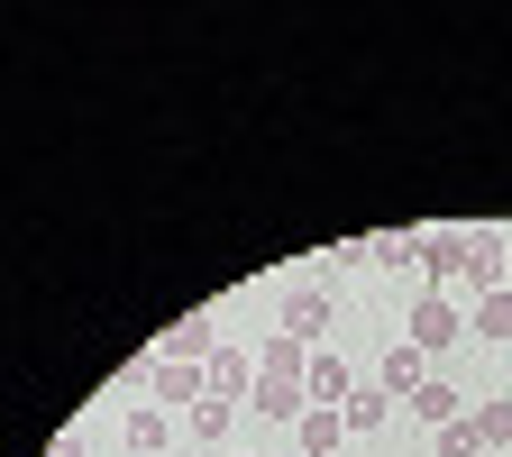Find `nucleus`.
Returning a JSON list of instances; mask_svg holds the SVG:
<instances>
[{"instance_id":"nucleus-17","label":"nucleus","mask_w":512,"mask_h":457,"mask_svg":"<svg viewBox=\"0 0 512 457\" xmlns=\"http://www.w3.org/2000/svg\"><path fill=\"white\" fill-rule=\"evenodd\" d=\"M467 421H476L485 448H512V403H485V412H467Z\"/></svg>"},{"instance_id":"nucleus-5","label":"nucleus","mask_w":512,"mask_h":457,"mask_svg":"<svg viewBox=\"0 0 512 457\" xmlns=\"http://www.w3.org/2000/svg\"><path fill=\"white\" fill-rule=\"evenodd\" d=\"M302 394H311V412H339V403L357 394V375H348L339 357H311V375H302Z\"/></svg>"},{"instance_id":"nucleus-15","label":"nucleus","mask_w":512,"mask_h":457,"mask_svg":"<svg viewBox=\"0 0 512 457\" xmlns=\"http://www.w3.org/2000/svg\"><path fill=\"white\" fill-rule=\"evenodd\" d=\"M229 412H238L229 394H211V403H192V439H202V448H220V439H229Z\"/></svg>"},{"instance_id":"nucleus-1","label":"nucleus","mask_w":512,"mask_h":457,"mask_svg":"<svg viewBox=\"0 0 512 457\" xmlns=\"http://www.w3.org/2000/svg\"><path fill=\"white\" fill-rule=\"evenodd\" d=\"M448 339H467V311H458V293H421V302H412V348H421V357H439Z\"/></svg>"},{"instance_id":"nucleus-2","label":"nucleus","mask_w":512,"mask_h":457,"mask_svg":"<svg viewBox=\"0 0 512 457\" xmlns=\"http://www.w3.org/2000/svg\"><path fill=\"white\" fill-rule=\"evenodd\" d=\"M412 256H421L430 293H458V275H467V229H430V238H412Z\"/></svg>"},{"instance_id":"nucleus-7","label":"nucleus","mask_w":512,"mask_h":457,"mask_svg":"<svg viewBox=\"0 0 512 457\" xmlns=\"http://www.w3.org/2000/svg\"><path fill=\"white\" fill-rule=\"evenodd\" d=\"M375 384H384V394H421V384H430V357H421V348L403 339L394 357H384V366H375Z\"/></svg>"},{"instance_id":"nucleus-12","label":"nucleus","mask_w":512,"mask_h":457,"mask_svg":"<svg viewBox=\"0 0 512 457\" xmlns=\"http://www.w3.org/2000/svg\"><path fill=\"white\" fill-rule=\"evenodd\" d=\"M384 412H394V403H384V384H357V394L339 403V421H348L357 439H375V430H384Z\"/></svg>"},{"instance_id":"nucleus-4","label":"nucleus","mask_w":512,"mask_h":457,"mask_svg":"<svg viewBox=\"0 0 512 457\" xmlns=\"http://www.w3.org/2000/svg\"><path fill=\"white\" fill-rule=\"evenodd\" d=\"M220 348H229V339L211 330V320H202V311H192V320H174V330H165V357H174V366H211Z\"/></svg>"},{"instance_id":"nucleus-8","label":"nucleus","mask_w":512,"mask_h":457,"mask_svg":"<svg viewBox=\"0 0 512 457\" xmlns=\"http://www.w3.org/2000/svg\"><path fill=\"white\" fill-rule=\"evenodd\" d=\"M211 394H229V403L256 394V357H247V348H220V357H211Z\"/></svg>"},{"instance_id":"nucleus-18","label":"nucleus","mask_w":512,"mask_h":457,"mask_svg":"<svg viewBox=\"0 0 512 457\" xmlns=\"http://www.w3.org/2000/svg\"><path fill=\"white\" fill-rule=\"evenodd\" d=\"M439 439V457H485V439H476V421H448V430H430Z\"/></svg>"},{"instance_id":"nucleus-10","label":"nucleus","mask_w":512,"mask_h":457,"mask_svg":"<svg viewBox=\"0 0 512 457\" xmlns=\"http://www.w3.org/2000/svg\"><path fill=\"white\" fill-rule=\"evenodd\" d=\"M202 384H211V366H174V357H156V403H202Z\"/></svg>"},{"instance_id":"nucleus-9","label":"nucleus","mask_w":512,"mask_h":457,"mask_svg":"<svg viewBox=\"0 0 512 457\" xmlns=\"http://www.w3.org/2000/svg\"><path fill=\"white\" fill-rule=\"evenodd\" d=\"M256 375H284V384H302V375H311V348H302V339H284V330H275V339H266V348H256Z\"/></svg>"},{"instance_id":"nucleus-3","label":"nucleus","mask_w":512,"mask_h":457,"mask_svg":"<svg viewBox=\"0 0 512 457\" xmlns=\"http://www.w3.org/2000/svg\"><path fill=\"white\" fill-rule=\"evenodd\" d=\"M275 330L302 339V348H320V339H330V293H320V284H293L284 311H275Z\"/></svg>"},{"instance_id":"nucleus-11","label":"nucleus","mask_w":512,"mask_h":457,"mask_svg":"<svg viewBox=\"0 0 512 457\" xmlns=\"http://www.w3.org/2000/svg\"><path fill=\"white\" fill-rule=\"evenodd\" d=\"M412 412H421L430 430H448V421H467V403H458V384H448V375H430V384H421V394H412Z\"/></svg>"},{"instance_id":"nucleus-20","label":"nucleus","mask_w":512,"mask_h":457,"mask_svg":"<svg viewBox=\"0 0 512 457\" xmlns=\"http://www.w3.org/2000/svg\"><path fill=\"white\" fill-rule=\"evenodd\" d=\"M229 457H238V448H229Z\"/></svg>"},{"instance_id":"nucleus-13","label":"nucleus","mask_w":512,"mask_h":457,"mask_svg":"<svg viewBox=\"0 0 512 457\" xmlns=\"http://www.w3.org/2000/svg\"><path fill=\"white\" fill-rule=\"evenodd\" d=\"M128 448H138V457H165V448H174V430H165V403H138V412H128Z\"/></svg>"},{"instance_id":"nucleus-19","label":"nucleus","mask_w":512,"mask_h":457,"mask_svg":"<svg viewBox=\"0 0 512 457\" xmlns=\"http://www.w3.org/2000/svg\"><path fill=\"white\" fill-rule=\"evenodd\" d=\"M503 293H512V266H503Z\"/></svg>"},{"instance_id":"nucleus-14","label":"nucleus","mask_w":512,"mask_h":457,"mask_svg":"<svg viewBox=\"0 0 512 457\" xmlns=\"http://www.w3.org/2000/svg\"><path fill=\"white\" fill-rule=\"evenodd\" d=\"M293 430H302V457H330V448L348 439V421H339V412H302Z\"/></svg>"},{"instance_id":"nucleus-16","label":"nucleus","mask_w":512,"mask_h":457,"mask_svg":"<svg viewBox=\"0 0 512 457\" xmlns=\"http://www.w3.org/2000/svg\"><path fill=\"white\" fill-rule=\"evenodd\" d=\"M467 330H476V339H512V293H485Z\"/></svg>"},{"instance_id":"nucleus-6","label":"nucleus","mask_w":512,"mask_h":457,"mask_svg":"<svg viewBox=\"0 0 512 457\" xmlns=\"http://www.w3.org/2000/svg\"><path fill=\"white\" fill-rule=\"evenodd\" d=\"M247 412H266V421H302V412H311V394H302V384H284V375H256Z\"/></svg>"}]
</instances>
